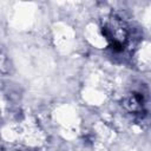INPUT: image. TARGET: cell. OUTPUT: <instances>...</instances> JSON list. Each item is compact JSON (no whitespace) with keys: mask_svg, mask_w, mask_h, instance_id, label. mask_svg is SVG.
<instances>
[{"mask_svg":"<svg viewBox=\"0 0 151 151\" xmlns=\"http://www.w3.org/2000/svg\"><path fill=\"white\" fill-rule=\"evenodd\" d=\"M103 34L110 44V47L114 52H123L127 42L129 33L123 20L117 17H112L107 24L103 26Z\"/></svg>","mask_w":151,"mask_h":151,"instance_id":"cell-1","label":"cell"},{"mask_svg":"<svg viewBox=\"0 0 151 151\" xmlns=\"http://www.w3.org/2000/svg\"><path fill=\"white\" fill-rule=\"evenodd\" d=\"M130 111H133V112H137V111H140L143 109V98L139 93H133L132 96H130L126 100H125V104H124Z\"/></svg>","mask_w":151,"mask_h":151,"instance_id":"cell-2","label":"cell"}]
</instances>
